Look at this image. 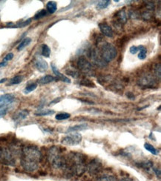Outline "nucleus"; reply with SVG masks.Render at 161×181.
<instances>
[{
	"instance_id": "11",
	"label": "nucleus",
	"mask_w": 161,
	"mask_h": 181,
	"mask_svg": "<svg viewBox=\"0 0 161 181\" xmlns=\"http://www.w3.org/2000/svg\"><path fill=\"white\" fill-rule=\"evenodd\" d=\"M15 100V97L13 94H6L0 96V108H8L9 105L11 104Z\"/></svg>"
},
{
	"instance_id": "7",
	"label": "nucleus",
	"mask_w": 161,
	"mask_h": 181,
	"mask_svg": "<svg viewBox=\"0 0 161 181\" xmlns=\"http://www.w3.org/2000/svg\"><path fill=\"white\" fill-rule=\"evenodd\" d=\"M82 141V135L79 133H74V134H71L69 135L65 136V137L62 139V144L64 145H68V146H74L77 145L81 143Z\"/></svg>"
},
{
	"instance_id": "40",
	"label": "nucleus",
	"mask_w": 161,
	"mask_h": 181,
	"mask_svg": "<svg viewBox=\"0 0 161 181\" xmlns=\"http://www.w3.org/2000/svg\"><path fill=\"white\" fill-rule=\"evenodd\" d=\"M7 111H8V108H0V118L3 117L5 114H7Z\"/></svg>"
},
{
	"instance_id": "3",
	"label": "nucleus",
	"mask_w": 161,
	"mask_h": 181,
	"mask_svg": "<svg viewBox=\"0 0 161 181\" xmlns=\"http://www.w3.org/2000/svg\"><path fill=\"white\" fill-rule=\"evenodd\" d=\"M48 160L54 168H65V159L61 154L60 148L57 146H52L49 149L48 152Z\"/></svg>"
},
{
	"instance_id": "6",
	"label": "nucleus",
	"mask_w": 161,
	"mask_h": 181,
	"mask_svg": "<svg viewBox=\"0 0 161 181\" xmlns=\"http://www.w3.org/2000/svg\"><path fill=\"white\" fill-rule=\"evenodd\" d=\"M89 57H91L93 63L96 65L97 66H98V67L104 68L108 65V62H106L105 59H103L99 48H97L91 49Z\"/></svg>"
},
{
	"instance_id": "27",
	"label": "nucleus",
	"mask_w": 161,
	"mask_h": 181,
	"mask_svg": "<svg viewBox=\"0 0 161 181\" xmlns=\"http://www.w3.org/2000/svg\"><path fill=\"white\" fill-rule=\"evenodd\" d=\"M144 148H145V149H146L147 151H148L149 152H151L152 154H154V155H158V151L156 149H155L153 145H151V144H149V143H146L144 144Z\"/></svg>"
},
{
	"instance_id": "29",
	"label": "nucleus",
	"mask_w": 161,
	"mask_h": 181,
	"mask_svg": "<svg viewBox=\"0 0 161 181\" xmlns=\"http://www.w3.org/2000/svg\"><path fill=\"white\" fill-rule=\"evenodd\" d=\"M23 77L20 75H17L16 77H13L11 80H10V82H9V85H18V84L21 83L22 82Z\"/></svg>"
},
{
	"instance_id": "31",
	"label": "nucleus",
	"mask_w": 161,
	"mask_h": 181,
	"mask_svg": "<svg viewBox=\"0 0 161 181\" xmlns=\"http://www.w3.org/2000/svg\"><path fill=\"white\" fill-rule=\"evenodd\" d=\"M36 88H37V84L36 83L30 84V85H27L26 88L24 89V94L31 93V92H32L33 91H34Z\"/></svg>"
},
{
	"instance_id": "12",
	"label": "nucleus",
	"mask_w": 161,
	"mask_h": 181,
	"mask_svg": "<svg viewBox=\"0 0 161 181\" xmlns=\"http://www.w3.org/2000/svg\"><path fill=\"white\" fill-rule=\"evenodd\" d=\"M115 18L116 20H114V22H116V24H114L115 26L120 27L122 24H125L127 22V15L125 10L123 9V10H120L117 12L115 14Z\"/></svg>"
},
{
	"instance_id": "19",
	"label": "nucleus",
	"mask_w": 161,
	"mask_h": 181,
	"mask_svg": "<svg viewBox=\"0 0 161 181\" xmlns=\"http://www.w3.org/2000/svg\"><path fill=\"white\" fill-rule=\"evenodd\" d=\"M54 110L50 109H42L39 110L37 112L35 113V115L38 117H42V116H48V115H52L54 114Z\"/></svg>"
},
{
	"instance_id": "20",
	"label": "nucleus",
	"mask_w": 161,
	"mask_h": 181,
	"mask_svg": "<svg viewBox=\"0 0 161 181\" xmlns=\"http://www.w3.org/2000/svg\"><path fill=\"white\" fill-rule=\"evenodd\" d=\"M46 8H47V10L49 13H55L57 10V5L55 2L50 1V2H48L47 3Z\"/></svg>"
},
{
	"instance_id": "32",
	"label": "nucleus",
	"mask_w": 161,
	"mask_h": 181,
	"mask_svg": "<svg viewBox=\"0 0 161 181\" xmlns=\"http://www.w3.org/2000/svg\"><path fill=\"white\" fill-rule=\"evenodd\" d=\"M140 53L138 54V58L141 60H143V59H145L146 58V55H147V49L143 45V47L140 48Z\"/></svg>"
},
{
	"instance_id": "8",
	"label": "nucleus",
	"mask_w": 161,
	"mask_h": 181,
	"mask_svg": "<svg viewBox=\"0 0 161 181\" xmlns=\"http://www.w3.org/2000/svg\"><path fill=\"white\" fill-rule=\"evenodd\" d=\"M137 84L142 87L151 88L157 85V81L153 75H151L150 73H145L138 79Z\"/></svg>"
},
{
	"instance_id": "18",
	"label": "nucleus",
	"mask_w": 161,
	"mask_h": 181,
	"mask_svg": "<svg viewBox=\"0 0 161 181\" xmlns=\"http://www.w3.org/2000/svg\"><path fill=\"white\" fill-rule=\"evenodd\" d=\"M88 127L87 124H80L76 125L74 126H71V127L69 128L67 130V132H74V131H83L86 129Z\"/></svg>"
},
{
	"instance_id": "16",
	"label": "nucleus",
	"mask_w": 161,
	"mask_h": 181,
	"mask_svg": "<svg viewBox=\"0 0 161 181\" xmlns=\"http://www.w3.org/2000/svg\"><path fill=\"white\" fill-rule=\"evenodd\" d=\"M29 115V111L26 109L20 110V111H17V112L15 113L13 116V120L15 122H18L22 120L25 119V118L28 117V116Z\"/></svg>"
},
{
	"instance_id": "26",
	"label": "nucleus",
	"mask_w": 161,
	"mask_h": 181,
	"mask_svg": "<svg viewBox=\"0 0 161 181\" xmlns=\"http://www.w3.org/2000/svg\"><path fill=\"white\" fill-rule=\"evenodd\" d=\"M97 181H117V178L114 175H106L99 177Z\"/></svg>"
},
{
	"instance_id": "47",
	"label": "nucleus",
	"mask_w": 161,
	"mask_h": 181,
	"mask_svg": "<svg viewBox=\"0 0 161 181\" xmlns=\"http://www.w3.org/2000/svg\"><path fill=\"white\" fill-rule=\"evenodd\" d=\"M114 2H119V1H118V0H114Z\"/></svg>"
},
{
	"instance_id": "10",
	"label": "nucleus",
	"mask_w": 161,
	"mask_h": 181,
	"mask_svg": "<svg viewBox=\"0 0 161 181\" xmlns=\"http://www.w3.org/2000/svg\"><path fill=\"white\" fill-rule=\"evenodd\" d=\"M0 159H2V162L7 165H14V159L11 154V152L8 149H3L0 151Z\"/></svg>"
},
{
	"instance_id": "37",
	"label": "nucleus",
	"mask_w": 161,
	"mask_h": 181,
	"mask_svg": "<svg viewBox=\"0 0 161 181\" xmlns=\"http://www.w3.org/2000/svg\"><path fill=\"white\" fill-rule=\"evenodd\" d=\"M142 47H143V45H139V46L133 45V46H132L130 48H129V51H130V53L132 54H137V53L140 51V48H141Z\"/></svg>"
},
{
	"instance_id": "46",
	"label": "nucleus",
	"mask_w": 161,
	"mask_h": 181,
	"mask_svg": "<svg viewBox=\"0 0 161 181\" xmlns=\"http://www.w3.org/2000/svg\"><path fill=\"white\" fill-rule=\"evenodd\" d=\"M6 80H7L6 78H3L2 79V80H0V83H3V82H6Z\"/></svg>"
},
{
	"instance_id": "13",
	"label": "nucleus",
	"mask_w": 161,
	"mask_h": 181,
	"mask_svg": "<svg viewBox=\"0 0 161 181\" xmlns=\"http://www.w3.org/2000/svg\"><path fill=\"white\" fill-rule=\"evenodd\" d=\"M34 65L36 69L41 73H44L48 68V65L45 59H43L41 57H37L34 60Z\"/></svg>"
},
{
	"instance_id": "41",
	"label": "nucleus",
	"mask_w": 161,
	"mask_h": 181,
	"mask_svg": "<svg viewBox=\"0 0 161 181\" xmlns=\"http://www.w3.org/2000/svg\"><path fill=\"white\" fill-rule=\"evenodd\" d=\"M153 171L155 173V175H157V177H158L159 178H160V169L159 168H153Z\"/></svg>"
},
{
	"instance_id": "30",
	"label": "nucleus",
	"mask_w": 161,
	"mask_h": 181,
	"mask_svg": "<svg viewBox=\"0 0 161 181\" xmlns=\"http://www.w3.org/2000/svg\"><path fill=\"white\" fill-rule=\"evenodd\" d=\"M71 114H68V113H60V114H57L55 116L56 120H67L70 118Z\"/></svg>"
},
{
	"instance_id": "15",
	"label": "nucleus",
	"mask_w": 161,
	"mask_h": 181,
	"mask_svg": "<svg viewBox=\"0 0 161 181\" xmlns=\"http://www.w3.org/2000/svg\"><path fill=\"white\" fill-rule=\"evenodd\" d=\"M50 66H51V69H52L53 72H54V73L56 75V77H57V80H61V81L64 82H66V83H71L70 79L65 77L64 74H62V73H61L59 71L58 68H57V66L54 63H51Z\"/></svg>"
},
{
	"instance_id": "38",
	"label": "nucleus",
	"mask_w": 161,
	"mask_h": 181,
	"mask_svg": "<svg viewBox=\"0 0 161 181\" xmlns=\"http://www.w3.org/2000/svg\"><path fill=\"white\" fill-rule=\"evenodd\" d=\"M142 16H143V18L144 19V20H151V16H152V15H151V13H149V12L146 11V12H144V13H143Z\"/></svg>"
},
{
	"instance_id": "43",
	"label": "nucleus",
	"mask_w": 161,
	"mask_h": 181,
	"mask_svg": "<svg viewBox=\"0 0 161 181\" xmlns=\"http://www.w3.org/2000/svg\"><path fill=\"white\" fill-rule=\"evenodd\" d=\"M60 100H61V98H60V97L57 98V99H55V100H53V101L50 102V104H53V103H58V102L60 101Z\"/></svg>"
},
{
	"instance_id": "34",
	"label": "nucleus",
	"mask_w": 161,
	"mask_h": 181,
	"mask_svg": "<svg viewBox=\"0 0 161 181\" xmlns=\"http://www.w3.org/2000/svg\"><path fill=\"white\" fill-rule=\"evenodd\" d=\"M155 73L156 75L157 78L160 80L161 77V64L157 63L155 66Z\"/></svg>"
},
{
	"instance_id": "23",
	"label": "nucleus",
	"mask_w": 161,
	"mask_h": 181,
	"mask_svg": "<svg viewBox=\"0 0 161 181\" xmlns=\"http://www.w3.org/2000/svg\"><path fill=\"white\" fill-rule=\"evenodd\" d=\"M31 43V38H29V37L24 38V39H23L21 43L19 44L18 47H17V50H18V51H22V49H24V48L26 47V46H28Z\"/></svg>"
},
{
	"instance_id": "21",
	"label": "nucleus",
	"mask_w": 161,
	"mask_h": 181,
	"mask_svg": "<svg viewBox=\"0 0 161 181\" xmlns=\"http://www.w3.org/2000/svg\"><path fill=\"white\" fill-rule=\"evenodd\" d=\"M80 85H83V86L89 87V88H96V85L94 83V82L88 80V79H87V78L83 79V80L80 81Z\"/></svg>"
},
{
	"instance_id": "25",
	"label": "nucleus",
	"mask_w": 161,
	"mask_h": 181,
	"mask_svg": "<svg viewBox=\"0 0 161 181\" xmlns=\"http://www.w3.org/2000/svg\"><path fill=\"white\" fill-rule=\"evenodd\" d=\"M138 166L140 167V168H143V169L149 170L151 168H153V163L151 161L141 162V163H139Z\"/></svg>"
},
{
	"instance_id": "2",
	"label": "nucleus",
	"mask_w": 161,
	"mask_h": 181,
	"mask_svg": "<svg viewBox=\"0 0 161 181\" xmlns=\"http://www.w3.org/2000/svg\"><path fill=\"white\" fill-rule=\"evenodd\" d=\"M73 171L77 176H82L86 171V159L81 153H71L69 158V163L65 160V167Z\"/></svg>"
},
{
	"instance_id": "44",
	"label": "nucleus",
	"mask_w": 161,
	"mask_h": 181,
	"mask_svg": "<svg viewBox=\"0 0 161 181\" xmlns=\"http://www.w3.org/2000/svg\"><path fill=\"white\" fill-rule=\"evenodd\" d=\"M7 64H8V62H5V61H2V62H0V68L5 67V66H6L7 65Z\"/></svg>"
},
{
	"instance_id": "4",
	"label": "nucleus",
	"mask_w": 161,
	"mask_h": 181,
	"mask_svg": "<svg viewBox=\"0 0 161 181\" xmlns=\"http://www.w3.org/2000/svg\"><path fill=\"white\" fill-rule=\"evenodd\" d=\"M98 44L101 45L100 48L99 50L101 53V55L106 62H111L117 57V49L112 44L106 43V42L103 43H98Z\"/></svg>"
},
{
	"instance_id": "36",
	"label": "nucleus",
	"mask_w": 161,
	"mask_h": 181,
	"mask_svg": "<svg viewBox=\"0 0 161 181\" xmlns=\"http://www.w3.org/2000/svg\"><path fill=\"white\" fill-rule=\"evenodd\" d=\"M31 20H32L30 18V19H28V20H25V21L20 22H19L18 24H16V28H24V27L27 26V25H28V24L31 22Z\"/></svg>"
},
{
	"instance_id": "1",
	"label": "nucleus",
	"mask_w": 161,
	"mask_h": 181,
	"mask_svg": "<svg viewBox=\"0 0 161 181\" xmlns=\"http://www.w3.org/2000/svg\"><path fill=\"white\" fill-rule=\"evenodd\" d=\"M41 152L35 145H26L21 152V166L24 171L34 172L39 167Z\"/></svg>"
},
{
	"instance_id": "14",
	"label": "nucleus",
	"mask_w": 161,
	"mask_h": 181,
	"mask_svg": "<svg viewBox=\"0 0 161 181\" xmlns=\"http://www.w3.org/2000/svg\"><path fill=\"white\" fill-rule=\"evenodd\" d=\"M99 28L100 31L104 36L109 38H112L114 36V31L110 25L106 22H101L99 24Z\"/></svg>"
},
{
	"instance_id": "17",
	"label": "nucleus",
	"mask_w": 161,
	"mask_h": 181,
	"mask_svg": "<svg viewBox=\"0 0 161 181\" xmlns=\"http://www.w3.org/2000/svg\"><path fill=\"white\" fill-rule=\"evenodd\" d=\"M55 80V78H54L53 76L51 75H46L44 77H41L38 82L39 83L41 84V85H46V84H48L50 82H52L53 81Z\"/></svg>"
},
{
	"instance_id": "9",
	"label": "nucleus",
	"mask_w": 161,
	"mask_h": 181,
	"mask_svg": "<svg viewBox=\"0 0 161 181\" xmlns=\"http://www.w3.org/2000/svg\"><path fill=\"white\" fill-rule=\"evenodd\" d=\"M102 168H103V164L100 160H98L97 158H94L91 160V162L88 163L86 167L88 172L91 175H97L102 170Z\"/></svg>"
},
{
	"instance_id": "28",
	"label": "nucleus",
	"mask_w": 161,
	"mask_h": 181,
	"mask_svg": "<svg viewBox=\"0 0 161 181\" xmlns=\"http://www.w3.org/2000/svg\"><path fill=\"white\" fill-rule=\"evenodd\" d=\"M50 54V48L46 44L42 45V55L45 57L48 58Z\"/></svg>"
},
{
	"instance_id": "5",
	"label": "nucleus",
	"mask_w": 161,
	"mask_h": 181,
	"mask_svg": "<svg viewBox=\"0 0 161 181\" xmlns=\"http://www.w3.org/2000/svg\"><path fill=\"white\" fill-rule=\"evenodd\" d=\"M77 66L85 75L88 77H94L95 75V71L93 68L92 65L88 62L86 58L84 57H80L77 61Z\"/></svg>"
},
{
	"instance_id": "45",
	"label": "nucleus",
	"mask_w": 161,
	"mask_h": 181,
	"mask_svg": "<svg viewBox=\"0 0 161 181\" xmlns=\"http://www.w3.org/2000/svg\"><path fill=\"white\" fill-rule=\"evenodd\" d=\"M120 181H132V180L130 179V178H123V179L121 180Z\"/></svg>"
},
{
	"instance_id": "39",
	"label": "nucleus",
	"mask_w": 161,
	"mask_h": 181,
	"mask_svg": "<svg viewBox=\"0 0 161 181\" xmlns=\"http://www.w3.org/2000/svg\"><path fill=\"white\" fill-rule=\"evenodd\" d=\"M13 58V53H9V54H8L6 56H5V58H4V59H3V61H5V62H8V61L11 60Z\"/></svg>"
},
{
	"instance_id": "33",
	"label": "nucleus",
	"mask_w": 161,
	"mask_h": 181,
	"mask_svg": "<svg viewBox=\"0 0 161 181\" xmlns=\"http://www.w3.org/2000/svg\"><path fill=\"white\" fill-rule=\"evenodd\" d=\"M65 72H66V74L71 76L73 78H77L79 77V75H80L79 72L74 70V69H68V70L65 71Z\"/></svg>"
},
{
	"instance_id": "35",
	"label": "nucleus",
	"mask_w": 161,
	"mask_h": 181,
	"mask_svg": "<svg viewBox=\"0 0 161 181\" xmlns=\"http://www.w3.org/2000/svg\"><path fill=\"white\" fill-rule=\"evenodd\" d=\"M47 16V11H46V10H40V11L38 12V13L35 15L34 18V20H39V19L43 18V17H45V16Z\"/></svg>"
},
{
	"instance_id": "22",
	"label": "nucleus",
	"mask_w": 161,
	"mask_h": 181,
	"mask_svg": "<svg viewBox=\"0 0 161 181\" xmlns=\"http://www.w3.org/2000/svg\"><path fill=\"white\" fill-rule=\"evenodd\" d=\"M110 4H111V1H109V0H103V1L98 2V3L96 5V8L97 10H103V9L108 8V6Z\"/></svg>"
},
{
	"instance_id": "24",
	"label": "nucleus",
	"mask_w": 161,
	"mask_h": 181,
	"mask_svg": "<svg viewBox=\"0 0 161 181\" xmlns=\"http://www.w3.org/2000/svg\"><path fill=\"white\" fill-rule=\"evenodd\" d=\"M110 80H111V77L110 75L100 76L97 79V82L102 85H104L108 82H110Z\"/></svg>"
},
{
	"instance_id": "42",
	"label": "nucleus",
	"mask_w": 161,
	"mask_h": 181,
	"mask_svg": "<svg viewBox=\"0 0 161 181\" xmlns=\"http://www.w3.org/2000/svg\"><path fill=\"white\" fill-rule=\"evenodd\" d=\"M126 96L127 97L129 98V99H130V100H134L135 99L134 95L132 92H128V93L126 94Z\"/></svg>"
}]
</instances>
